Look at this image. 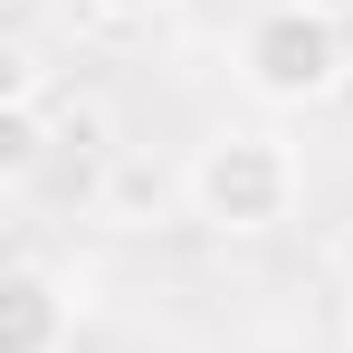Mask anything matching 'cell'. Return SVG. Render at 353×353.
Wrapping results in <instances>:
<instances>
[{
	"label": "cell",
	"instance_id": "3957f363",
	"mask_svg": "<svg viewBox=\"0 0 353 353\" xmlns=\"http://www.w3.org/2000/svg\"><path fill=\"white\" fill-rule=\"evenodd\" d=\"M77 315H86V296L48 258H19L0 287V353H77Z\"/></svg>",
	"mask_w": 353,
	"mask_h": 353
},
{
	"label": "cell",
	"instance_id": "8992f818",
	"mask_svg": "<svg viewBox=\"0 0 353 353\" xmlns=\"http://www.w3.org/2000/svg\"><path fill=\"white\" fill-rule=\"evenodd\" d=\"M77 10H96V19H153L163 0H77Z\"/></svg>",
	"mask_w": 353,
	"mask_h": 353
},
{
	"label": "cell",
	"instance_id": "277c9868",
	"mask_svg": "<svg viewBox=\"0 0 353 353\" xmlns=\"http://www.w3.org/2000/svg\"><path fill=\"white\" fill-rule=\"evenodd\" d=\"M86 201H96V220H115V230H153L163 210H181V172L163 181L143 153H115L105 172L86 181Z\"/></svg>",
	"mask_w": 353,
	"mask_h": 353
},
{
	"label": "cell",
	"instance_id": "5b68a950",
	"mask_svg": "<svg viewBox=\"0 0 353 353\" xmlns=\"http://www.w3.org/2000/svg\"><path fill=\"white\" fill-rule=\"evenodd\" d=\"M58 105L48 96H0V191H29V172L58 153Z\"/></svg>",
	"mask_w": 353,
	"mask_h": 353
},
{
	"label": "cell",
	"instance_id": "9c48e42d",
	"mask_svg": "<svg viewBox=\"0 0 353 353\" xmlns=\"http://www.w3.org/2000/svg\"><path fill=\"white\" fill-rule=\"evenodd\" d=\"M248 10H268V0H248Z\"/></svg>",
	"mask_w": 353,
	"mask_h": 353
},
{
	"label": "cell",
	"instance_id": "ba28073f",
	"mask_svg": "<svg viewBox=\"0 0 353 353\" xmlns=\"http://www.w3.org/2000/svg\"><path fill=\"white\" fill-rule=\"evenodd\" d=\"M344 334H353V287H344Z\"/></svg>",
	"mask_w": 353,
	"mask_h": 353
},
{
	"label": "cell",
	"instance_id": "7a4b0ae2",
	"mask_svg": "<svg viewBox=\"0 0 353 353\" xmlns=\"http://www.w3.org/2000/svg\"><path fill=\"white\" fill-rule=\"evenodd\" d=\"M230 77L268 105V115H305V105H334L353 86V29L305 10V0H268L248 10L230 39Z\"/></svg>",
	"mask_w": 353,
	"mask_h": 353
},
{
	"label": "cell",
	"instance_id": "52a82bcc",
	"mask_svg": "<svg viewBox=\"0 0 353 353\" xmlns=\"http://www.w3.org/2000/svg\"><path fill=\"white\" fill-rule=\"evenodd\" d=\"M305 10H325V19H344V29H353V0H305Z\"/></svg>",
	"mask_w": 353,
	"mask_h": 353
},
{
	"label": "cell",
	"instance_id": "6da1fadb",
	"mask_svg": "<svg viewBox=\"0 0 353 353\" xmlns=\"http://www.w3.org/2000/svg\"><path fill=\"white\" fill-rule=\"evenodd\" d=\"M305 201V153L277 124H220L181 153V220L210 239H277Z\"/></svg>",
	"mask_w": 353,
	"mask_h": 353
}]
</instances>
